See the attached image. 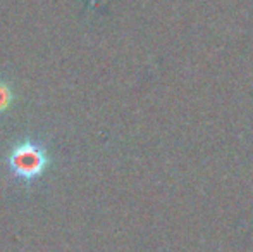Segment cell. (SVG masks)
Wrapping results in <instances>:
<instances>
[{"instance_id":"6da1fadb","label":"cell","mask_w":253,"mask_h":252,"mask_svg":"<svg viewBox=\"0 0 253 252\" xmlns=\"http://www.w3.org/2000/svg\"><path fill=\"white\" fill-rule=\"evenodd\" d=\"M9 166L19 178L33 180L40 176L48 166V157L43 147L33 142L16 145L9 155Z\"/></svg>"},{"instance_id":"7a4b0ae2","label":"cell","mask_w":253,"mask_h":252,"mask_svg":"<svg viewBox=\"0 0 253 252\" xmlns=\"http://www.w3.org/2000/svg\"><path fill=\"white\" fill-rule=\"evenodd\" d=\"M9 104H10V90L7 88V85L0 83V111H5Z\"/></svg>"}]
</instances>
